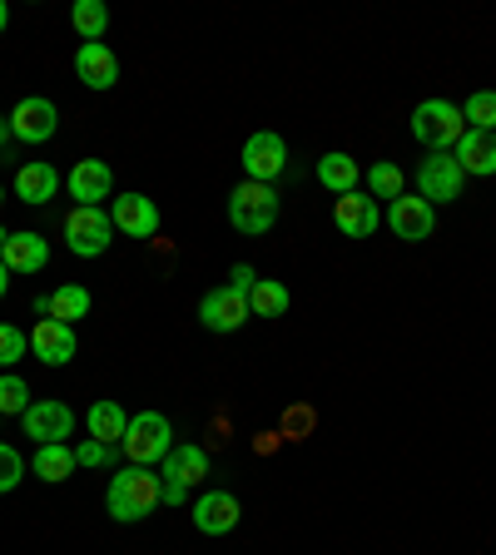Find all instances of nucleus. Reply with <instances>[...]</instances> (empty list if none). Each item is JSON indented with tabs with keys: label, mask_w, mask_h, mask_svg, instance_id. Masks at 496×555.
<instances>
[{
	"label": "nucleus",
	"mask_w": 496,
	"mask_h": 555,
	"mask_svg": "<svg viewBox=\"0 0 496 555\" xmlns=\"http://www.w3.org/2000/svg\"><path fill=\"white\" fill-rule=\"evenodd\" d=\"M154 506H164L160 472H154V466H119V472L110 476V486H104V511L115 520H125V526L154 516Z\"/></svg>",
	"instance_id": "obj_1"
},
{
	"label": "nucleus",
	"mask_w": 496,
	"mask_h": 555,
	"mask_svg": "<svg viewBox=\"0 0 496 555\" xmlns=\"http://www.w3.org/2000/svg\"><path fill=\"white\" fill-rule=\"evenodd\" d=\"M462 134H467L462 104H452V100H422V104L412 109V139L422 144V150L452 154Z\"/></svg>",
	"instance_id": "obj_2"
},
{
	"label": "nucleus",
	"mask_w": 496,
	"mask_h": 555,
	"mask_svg": "<svg viewBox=\"0 0 496 555\" xmlns=\"http://www.w3.org/2000/svg\"><path fill=\"white\" fill-rule=\"evenodd\" d=\"M174 427L164 412H135L125 427V441H119V451L129 456V466H160L164 456L174 451Z\"/></svg>",
	"instance_id": "obj_3"
},
{
	"label": "nucleus",
	"mask_w": 496,
	"mask_h": 555,
	"mask_svg": "<svg viewBox=\"0 0 496 555\" xmlns=\"http://www.w3.org/2000/svg\"><path fill=\"white\" fill-rule=\"evenodd\" d=\"M164 472H160V491H164V506H185L189 491L199 481H208V451L194 447V441H179V447L164 456Z\"/></svg>",
	"instance_id": "obj_4"
},
{
	"label": "nucleus",
	"mask_w": 496,
	"mask_h": 555,
	"mask_svg": "<svg viewBox=\"0 0 496 555\" xmlns=\"http://www.w3.org/2000/svg\"><path fill=\"white\" fill-rule=\"evenodd\" d=\"M60 233H65V248L75 258H104L110 254V243H115V223H110V208H69L65 223H60Z\"/></svg>",
	"instance_id": "obj_5"
},
{
	"label": "nucleus",
	"mask_w": 496,
	"mask_h": 555,
	"mask_svg": "<svg viewBox=\"0 0 496 555\" xmlns=\"http://www.w3.org/2000/svg\"><path fill=\"white\" fill-rule=\"evenodd\" d=\"M229 223L249 238L268 233L278 223V189L274 184H254V179H243L239 189L229 194Z\"/></svg>",
	"instance_id": "obj_6"
},
{
	"label": "nucleus",
	"mask_w": 496,
	"mask_h": 555,
	"mask_svg": "<svg viewBox=\"0 0 496 555\" xmlns=\"http://www.w3.org/2000/svg\"><path fill=\"white\" fill-rule=\"evenodd\" d=\"M21 431L35 441V447H50V441H69L75 437V412L60 397H40V402L25 406Z\"/></svg>",
	"instance_id": "obj_7"
},
{
	"label": "nucleus",
	"mask_w": 496,
	"mask_h": 555,
	"mask_svg": "<svg viewBox=\"0 0 496 555\" xmlns=\"http://www.w3.org/2000/svg\"><path fill=\"white\" fill-rule=\"evenodd\" d=\"M283 169H289V144H283V134L258 129V134L243 139V179H254V184H274Z\"/></svg>",
	"instance_id": "obj_8"
},
{
	"label": "nucleus",
	"mask_w": 496,
	"mask_h": 555,
	"mask_svg": "<svg viewBox=\"0 0 496 555\" xmlns=\"http://www.w3.org/2000/svg\"><path fill=\"white\" fill-rule=\"evenodd\" d=\"M462 189H467V173H462V164L452 159V154H432V159L417 164V194L428 198L432 208L462 198Z\"/></svg>",
	"instance_id": "obj_9"
},
{
	"label": "nucleus",
	"mask_w": 496,
	"mask_h": 555,
	"mask_svg": "<svg viewBox=\"0 0 496 555\" xmlns=\"http://www.w3.org/2000/svg\"><path fill=\"white\" fill-rule=\"evenodd\" d=\"M55 129H60V109H55V100H46V94H25V100L11 109L15 144H46V139H55Z\"/></svg>",
	"instance_id": "obj_10"
},
{
	"label": "nucleus",
	"mask_w": 496,
	"mask_h": 555,
	"mask_svg": "<svg viewBox=\"0 0 496 555\" xmlns=\"http://www.w3.org/2000/svg\"><path fill=\"white\" fill-rule=\"evenodd\" d=\"M249 318H254V312H249V298H243L239 288H229V283H224V288H208L204 298H199V323H204L208 333H219V337L239 333Z\"/></svg>",
	"instance_id": "obj_11"
},
{
	"label": "nucleus",
	"mask_w": 496,
	"mask_h": 555,
	"mask_svg": "<svg viewBox=\"0 0 496 555\" xmlns=\"http://www.w3.org/2000/svg\"><path fill=\"white\" fill-rule=\"evenodd\" d=\"M382 223H387L403 243H422V238H432V229H437V208H432L422 194H403L387 204Z\"/></svg>",
	"instance_id": "obj_12"
},
{
	"label": "nucleus",
	"mask_w": 496,
	"mask_h": 555,
	"mask_svg": "<svg viewBox=\"0 0 496 555\" xmlns=\"http://www.w3.org/2000/svg\"><path fill=\"white\" fill-rule=\"evenodd\" d=\"M110 223H115V233H125V238H154L160 233V204H154L150 194H115L110 198Z\"/></svg>",
	"instance_id": "obj_13"
},
{
	"label": "nucleus",
	"mask_w": 496,
	"mask_h": 555,
	"mask_svg": "<svg viewBox=\"0 0 496 555\" xmlns=\"http://www.w3.org/2000/svg\"><path fill=\"white\" fill-rule=\"evenodd\" d=\"M65 189L80 208H104V198H115V169L104 159H80L65 173Z\"/></svg>",
	"instance_id": "obj_14"
},
{
	"label": "nucleus",
	"mask_w": 496,
	"mask_h": 555,
	"mask_svg": "<svg viewBox=\"0 0 496 555\" xmlns=\"http://www.w3.org/2000/svg\"><path fill=\"white\" fill-rule=\"evenodd\" d=\"M75 352H80V337H75V327L69 323L40 318V323L30 327V358L35 362H46V367H65V362H75Z\"/></svg>",
	"instance_id": "obj_15"
},
{
	"label": "nucleus",
	"mask_w": 496,
	"mask_h": 555,
	"mask_svg": "<svg viewBox=\"0 0 496 555\" xmlns=\"http://www.w3.org/2000/svg\"><path fill=\"white\" fill-rule=\"evenodd\" d=\"M0 263L11 268V278H35V273H46L50 268V238L46 233H11V238L0 243Z\"/></svg>",
	"instance_id": "obj_16"
},
{
	"label": "nucleus",
	"mask_w": 496,
	"mask_h": 555,
	"mask_svg": "<svg viewBox=\"0 0 496 555\" xmlns=\"http://www.w3.org/2000/svg\"><path fill=\"white\" fill-rule=\"evenodd\" d=\"M333 223H338L343 238H372L378 223H382V208H378V198H372L368 189H353V194H343L333 204Z\"/></svg>",
	"instance_id": "obj_17"
},
{
	"label": "nucleus",
	"mask_w": 496,
	"mask_h": 555,
	"mask_svg": "<svg viewBox=\"0 0 496 555\" xmlns=\"http://www.w3.org/2000/svg\"><path fill=\"white\" fill-rule=\"evenodd\" d=\"M75 80L85 85V90H115L119 85V60L115 50L104 46V40H94V46H80L75 50Z\"/></svg>",
	"instance_id": "obj_18"
},
{
	"label": "nucleus",
	"mask_w": 496,
	"mask_h": 555,
	"mask_svg": "<svg viewBox=\"0 0 496 555\" xmlns=\"http://www.w3.org/2000/svg\"><path fill=\"white\" fill-rule=\"evenodd\" d=\"M239 496L233 491H204V496L194 501V531L199 535H229L233 526H239Z\"/></svg>",
	"instance_id": "obj_19"
},
{
	"label": "nucleus",
	"mask_w": 496,
	"mask_h": 555,
	"mask_svg": "<svg viewBox=\"0 0 496 555\" xmlns=\"http://www.w3.org/2000/svg\"><path fill=\"white\" fill-rule=\"evenodd\" d=\"M55 194H60V169L55 164H46V159L21 164V173H15V198H21V204L40 208V204H50Z\"/></svg>",
	"instance_id": "obj_20"
},
{
	"label": "nucleus",
	"mask_w": 496,
	"mask_h": 555,
	"mask_svg": "<svg viewBox=\"0 0 496 555\" xmlns=\"http://www.w3.org/2000/svg\"><path fill=\"white\" fill-rule=\"evenodd\" d=\"M452 159L462 164L467 179H492L496 173V134H482V129H467L462 139H457V150H452Z\"/></svg>",
	"instance_id": "obj_21"
},
{
	"label": "nucleus",
	"mask_w": 496,
	"mask_h": 555,
	"mask_svg": "<svg viewBox=\"0 0 496 555\" xmlns=\"http://www.w3.org/2000/svg\"><path fill=\"white\" fill-rule=\"evenodd\" d=\"M35 308L46 312V318H55V323H80V318H90V288H80V283H60L50 298H40Z\"/></svg>",
	"instance_id": "obj_22"
},
{
	"label": "nucleus",
	"mask_w": 496,
	"mask_h": 555,
	"mask_svg": "<svg viewBox=\"0 0 496 555\" xmlns=\"http://www.w3.org/2000/svg\"><path fill=\"white\" fill-rule=\"evenodd\" d=\"M30 472L40 476V481H46V486L69 481V476L80 472V462H75V447H69V441H50V447H35V462H30Z\"/></svg>",
	"instance_id": "obj_23"
},
{
	"label": "nucleus",
	"mask_w": 496,
	"mask_h": 555,
	"mask_svg": "<svg viewBox=\"0 0 496 555\" xmlns=\"http://www.w3.org/2000/svg\"><path fill=\"white\" fill-rule=\"evenodd\" d=\"M318 184L333 189L338 198L353 194V189L363 184V164L353 159V154H343V150H328L323 159H318Z\"/></svg>",
	"instance_id": "obj_24"
},
{
	"label": "nucleus",
	"mask_w": 496,
	"mask_h": 555,
	"mask_svg": "<svg viewBox=\"0 0 496 555\" xmlns=\"http://www.w3.org/2000/svg\"><path fill=\"white\" fill-rule=\"evenodd\" d=\"M90 437L94 441H104V447H119L125 441V427H129V416H125V406L115 402V397H100V402H90Z\"/></svg>",
	"instance_id": "obj_25"
},
{
	"label": "nucleus",
	"mask_w": 496,
	"mask_h": 555,
	"mask_svg": "<svg viewBox=\"0 0 496 555\" xmlns=\"http://www.w3.org/2000/svg\"><path fill=\"white\" fill-rule=\"evenodd\" d=\"M249 312H254V318H283V312H289V283L258 278L254 293H249Z\"/></svg>",
	"instance_id": "obj_26"
},
{
	"label": "nucleus",
	"mask_w": 496,
	"mask_h": 555,
	"mask_svg": "<svg viewBox=\"0 0 496 555\" xmlns=\"http://www.w3.org/2000/svg\"><path fill=\"white\" fill-rule=\"evenodd\" d=\"M69 25H75V35H80V46H94V40H104V25H110L104 0H75Z\"/></svg>",
	"instance_id": "obj_27"
},
{
	"label": "nucleus",
	"mask_w": 496,
	"mask_h": 555,
	"mask_svg": "<svg viewBox=\"0 0 496 555\" xmlns=\"http://www.w3.org/2000/svg\"><path fill=\"white\" fill-rule=\"evenodd\" d=\"M368 194L372 198H387V204H393V198H403L407 194V179H403V169H397V164H372L368 169Z\"/></svg>",
	"instance_id": "obj_28"
},
{
	"label": "nucleus",
	"mask_w": 496,
	"mask_h": 555,
	"mask_svg": "<svg viewBox=\"0 0 496 555\" xmlns=\"http://www.w3.org/2000/svg\"><path fill=\"white\" fill-rule=\"evenodd\" d=\"M462 119H467V129H482V134H496V90H476V94H467Z\"/></svg>",
	"instance_id": "obj_29"
},
{
	"label": "nucleus",
	"mask_w": 496,
	"mask_h": 555,
	"mask_svg": "<svg viewBox=\"0 0 496 555\" xmlns=\"http://www.w3.org/2000/svg\"><path fill=\"white\" fill-rule=\"evenodd\" d=\"M30 387H25V377H15V372H0V416H25V406H30Z\"/></svg>",
	"instance_id": "obj_30"
},
{
	"label": "nucleus",
	"mask_w": 496,
	"mask_h": 555,
	"mask_svg": "<svg viewBox=\"0 0 496 555\" xmlns=\"http://www.w3.org/2000/svg\"><path fill=\"white\" fill-rule=\"evenodd\" d=\"M25 352H30V333H25V327H15V323H0V367L11 372Z\"/></svg>",
	"instance_id": "obj_31"
},
{
	"label": "nucleus",
	"mask_w": 496,
	"mask_h": 555,
	"mask_svg": "<svg viewBox=\"0 0 496 555\" xmlns=\"http://www.w3.org/2000/svg\"><path fill=\"white\" fill-rule=\"evenodd\" d=\"M21 481H25V456L11 447V441H0V496L15 491Z\"/></svg>",
	"instance_id": "obj_32"
},
{
	"label": "nucleus",
	"mask_w": 496,
	"mask_h": 555,
	"mask_svg": "<svg viewBox=\"0 0 496 555\" xmlns=\"http://www.w3.org/2000/svg\"><path fill=\"white\" fill-rule=\"evenodd\" d=\"M115 456H119V447H104V441H94V437H85L80 447H75V462L90 466V472H100V466H115Z\"/></svg>",
	"instance_id": "obj_33"
},
{
	"label": "nucleus",
	"mask_w": 496,
	"mask_h": 555,
	"mask_svg": "<svg viewBox=\"0 0 496 555\" xmlns=\"http://www.w3.org/2000/svg\"><path fill=\"white\" fill-rule=\"evenodd\" d=\"M254 283H258V273H254V268H249V263H233V268H229V288H239L243 298L254 293Z\"/></svg>",
	"instance_id": "obj_34"
},
{
	"label": "nucleus",
	"mask_w": 496,
	"mask_h": 555,
	"mask_svg": "<svg viewBox=\"0 0 496 555\" xmlns=\"http://www.w3.org/2000/svg\"><path fill=\"white\" fill-rule=\"evenodd\" d=\"M11 139H15V134H11V115H0V150H5Z\"/></svg>",
	"instance_id": "obj_35"
},
{
	"label": "nucleus",
	"mask_w": 496,
	"mask_h": 555,
	"mask_svg": "<svg viewBox=\"0 0 496 555\" xmlns=\"http://www.w3.org/2000/svg\"><path fill=\"white\" fill-rule=\"evenodd\" d=\"M11 30V5H5V0H0V35Z\"/></svg>",
	"instance_id": "obj_36"
},
{
	"label": "nucleus",
	"mask_w": 496,
	"mask_h": 555,
	"mask_svg": "<svg viewBox=\"0 0 496 555\" xmlns=\"http://www.w3.org/2000/svg\"><path fill=\"white\" fill-rule=\"evenodd\" d=\"M5 293H11V268L0 263V298H5Z\"/></svg>",
	"instance_id": "obj_37"
},
{
	"label": "nucleus",
	"mask_w": 496,
	"mask_h": 555,
	"mask_svg": "<svg viewBox=\"0 0 496 555\" xmlns=\"http://www.w3.org/2000/svg\"><path fill=\"white\" fill-rule=\"evenodd\" d=\"M5 238H11V233H5V229H0V243H5Z\"/></svg>",
	"instance_id": "obj_38"
},
{
	"label": "nucleus",
	"mask_w": 496,
	"mask_h": 555,
	"mask_svg": "<svg viewBox=\"0 0 496 555\" xmlns=\"http://www.w3.org/2000/svg\"><path fill=\"white\" fill-rule=\"evenodd\" d=\"M0 204H5V189H0Z\"/></svg>",
	"instance_id": "obj_39"
}]
</instances>
